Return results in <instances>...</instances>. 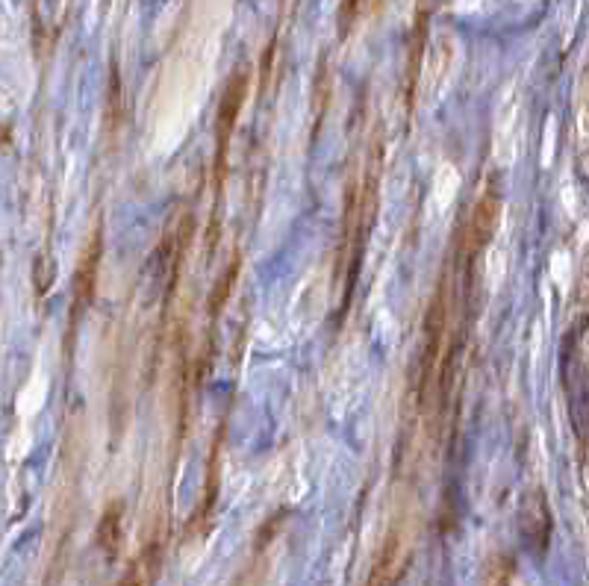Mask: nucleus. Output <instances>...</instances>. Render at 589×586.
<instances>
[{"label": "nucleus", "mask_w": 589, "mask_h": 586, "mask_svg": "<svg viewBox=\"0 0 589 586\" xmlns=\"http://www.w3.org/2000/svg\"><path fill=\"white\" fill-rule=\"evenodd\" d=\"M101 260H104V230L98 227L83 251V260L77 266L74 283H71V324H80V319L89 313V307L95 304L98 295V271H101Z\"/></svg>", "instance_id": "f257e3e1"}, {"label": "nucleus", "mask_w": 589, "mask_h": 586, "mask_svg": "<svg viewBox=\"0 0 589 586\" xmlns=\"http://www.w3.org/2000/svg\"><path fill=\"white\" fill-rule=\"evenodd\" d=\"M245 95H248V71H236L227 86H224V95H221V104H218V115H215V130H218V151H215V165H218V183L224 177V157H227V142H230V133L242 115V107H245Z\"/></svg>", "instance_id": "f03ea898"}, {"label": "nucleus", "mask_w": 589, "mask_h": 586, "mask_svg": "<svg viewBox=\"0 0 589 586\" xmlns=\"http://www.w3.org/2000/svg\"><path fill=\"white\" fill-rule=\"evenodd\" d=\"M445 321H448V304H445V292L439 289L433 304L428 307L425 316V345H422V363H419V392L422 398L428 395V383L436 372V360L442 351V339H445Z\"/></svg>", "instance_id": "7ed1b4c3"}, {"label": "nucleus", "mask_w": 589, "mask_h": 586, "mask_svg": "<svg viewBox=\"0 0 589 586\" xmlns=\"http://www.w3.org/2000/svg\"><path fill=\"white\" fill-rule=\"evenodd\" d=\"M522 533L528 539V545L534 548V554L548 551V539H551V510H548V498L531 489L522 501Z\"/></svg>", "instance_id": "20e7f679"}, {"label": "nucleus", "mask_w": 589, "mask_h": 586, "mask_svg": "<svg viewBox=\"0 0 589 586\" xmlns=\"http://www.w3.org/2000/svg\"><path fill=\"white\" fill-rule=\"evenodd\" d=\"M407 575V554H404V542H401V533L392 531L386 536L380 554H377L375 566L369 572V581L366 586H398L401 578Z\"/></svg>", "instance_id": "39448f33"}, {"label": "nucleus", "mask_w": 589, "mask_h": 586, "mask_svg": "<svg viewBox=\"0 0 589 586\" xmlns=\"http://www.w3.org/2000/svg\"><path fill=\"white\" fill-rule=\"evenodd\" d=\"M498 215H501V192H498V186L492 183V186H486V192L478 198L475 218H472V245H469V251H472L475 257L492 242L495 227H498Z\"/></svg>", "instance_id": "423d86ee"}, {"label": "nucleus", "mask_w": 589, "mask_h": 586, "mask_svg": "<svg viewBox=\"0 0 589 586\" xmlns=\"http://www.w3.org/2000/svg\"><path fill=\"white\" fill-rule=\"evenodd\" d=\"M121 539H124V504L121 501H109L101 522H98V548L107 554V560L118 557Z\"/></svg>", "instance_id": "0eeeda50"}, {"label": "nucleus", "mask_w": 589, "mask_h": 586, "mask_svg": "<svg viewBox=\"0 0 589 586\" xmlns=\"http://www.w3.org/2000/svg\"><path fill=\"white\" fill-rule=\"evenodd\" d=\"M154 575H157V545H151L127 572L121 586H154Z\"/></svg>", "instance_id": "6e6552de"}, {"label": "nucleus", "mask_w": 589, "mask_h": 586, "mask_svg": "<svg viewBox=\"0 0 589 586\" xmlns=\"http://www.w3.org/2000/svg\"><path fill=\"white\" fill-rule=\"evenodd\" d=\"M236 274H239V257H233V263L224 268V274L215 280L213 292H210V316L213 319L224 310V304H227V298H230V292L236 286Z\"/></svg>", "instance_id": "1a4fd4ad"}, {"label": "nucleus", "mask_w": 589, "mask_h": 586, "mask_svg": "<svg viewBox=\"0 0 589 586\" xmlns=\"http://www.w3.org/2000/svg\"><path fill=\"white\" fill-rule=\"evenodd\" d=\"M54 271V260H51L48 254H39V257H36V263H33V283H36V292H39V295H45V292L51 289Z\"/></svg>", "instance_id": "9d476101"}, {"label": "nucleus", "mask_w": 589, "mask_h": 586, "mask_svg": "<svg viewBox=\"0 0 589 586\" xmlns=\"http://www.w3.org/2000/svg\"><path fill=\"white\" fill-rule=\"evenodd\" d=\"M357 12H360V0H345L342 3V33H348V27L354 24Z\"/></svg>", "instance_id": "9b49d317"}, {"label": "nucleus", "mask_w": 589, "mask_h": 586, "mask_svg": "<svg viewBox=\"0 0 589 586\" xmlns=\"http://www.w3.org/2000/svg\"><path fill=\"white\" fill-rule=\"evenodd\" d=\"M486 586H507V569L495 572V575L489 578V584H486Z\"/></svg>", "instance_id": "f8f14e48"}]
</instances>
